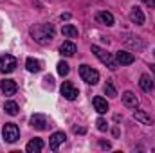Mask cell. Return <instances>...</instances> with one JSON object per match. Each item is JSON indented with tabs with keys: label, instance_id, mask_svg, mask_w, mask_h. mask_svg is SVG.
<instances>
[{
	"label": "cell",
	"instance_id": "ffe728a7",
	"mask_svg": "<svg viewBox=\"0 0 155 153\" xmlns=\"http://www.w3.org/2000/svg\"><path fill=\"white\" fill-rule=\"evenodd\" d=\"M61 33H63V36H67V38H78V27L74 25H63V29H61Z\"/></svg>",
	"mask_w": 155,
	"mask_h": 153
},
{
	"label": "cell",
	"instance_id": "4316f807",
	"mask_svg": "<svg viewBox=\"0 0 155 153\" xmlns=\"http://www.w3.org/2000/svg\"><path fill=\"white\" fill-rule=\"evenodd\" d=\"M99 144H101V148H107V150H108V148H110V142H105V141H101V142H99Z\"/></svg>",
	"mask_w": 155,
	"mask_h": 153
},
{
	"label": "cell",
	"instance_id": "d4e9b609",
	"mask_svg": "<svg viewBox=\"0 0 155 153\" xmlns=\"http://www.w3.org/2000/svg\"><path fill=\"white\" fill-rule=\"evenodd\" d=\"M96 124H97V130H99V132H107V128H108V124H107L105 119H97Z\"/></svg>",
	"mask_w": 155,
	"mask_h": 153
},
{
	"label": "cell",
	"instance_id": "7402d4cb",
	"mask_svg": "<svg viewBox=\"0 0 155 153\" xmlns=\"http://www.w3.org/2000/svg\"><path fill=\"white\" fill-rule=\"evenodd\" d=\"M105 94L107 96H110V97H116L117 96V92H116V86H114V83L108 79L107 81V85H105Z\"/></svg>",
	"mask_w": 155,
	"mask_h": 153
},
{
	"label": "cell",
	"instance_id": "5b68a950",
	"mask_svg": "<svg viewBox=\"0 0 155 153\" xmlns=\"http://www.w3.org/2000/svg\"><path fill=\"white\" fill-rule=\"evenodd\" d=\"M16 69V58L11 56V54H4L0 56V72L4 74H9Z\"/></svg>",
	"mask_w": 155,
	"mask_h": 153
},
{
	"label": "cell",
	"instance_id": "484cf974",
	"mask_svg": "<svg viewBox=\"0 0 155 153\" xmlns=\"http://www.w3.org/2000/svg\"><path fill=\"white\" fill-rule=\"evenodd\" d=\"M141 2H144L148 7H155V0H141Z\"/></svg>",
	"mask_w": 155,
	"mask_h": 153
},
{
	"label": "cell",
	"instance_id": "7a4b0ae2",
	"mask_svg": "<svg viewBox=\"0 0 155 153\" xmlns=\"http://www.w3.org/2000/svg\"><path fill=\"white\" fill-rule=\"evenodd\" d=\"M92 52L96 54V58L103 63V65H107L110 70H116L117 69V61L112 58V54L110 52H107L105 49H101L99 45H92Z\"/></svg>",
	"mask_w": 155,
	"mask_h": 153
},
{
	"label": "cell",
	"instance_id": "52a82bcc",
	"mask_svg": "<svg viewBox=\"0 0 155 153\" xmlns=\"http://www.w3.org/2000/svg\"><path fill=\"white\" fill-rule=\"evenodd\" d=\"M31 126L35 128V130H47L51 124H49V119L45 117L43 114H35V115H31Z\"/></svg>",
	"mask_w": 155,
	"mask_h": 153
},
{
	"label": "cell",
	"instance_id": "ac0fdd59",
	"mask_svg": "<svg viewBox=\"0 0 155 153\" xmlns=\"http://www.w3.org/2000/svg\"><path fill=\"white\" fill-rule=\"evenodd\" d=\"M134 119L139 121V122H143V124H146V126L153 124V122H152V117L146 114L144 110H135V112H134Z\"/></svg>",
	"mask_w": 155,
	"mask_h": 153
},
{
	"label": "cell",
	"instance_id": "277c9868",
	"mask_svg": "<svg viewBox=\"0 0 155 153\" xmlns=\"http://www.w3.org/2000/svg\"><path fill=\"white\" fill-rule=\"evenodd\" d=\"M2 133H4V141H7V142H16L20 139V130L15 122H5Z\"/></svg>",
	"mask_w": 155,
	"mask_h": 153
},
{
	"label": "cell",
	"instance_id": "7c38bea8",
	"mask_svg": "<svg viewBox=\"0 0 155 153\" xmlns=\"http://www.w3.org/2000/svg\"><path fill=\"white\" fill-rule=\"evenodd\" d=\"M0 88L4 92V96H13L18 86H16V83L13 79H4V81H0Z\"/></svg>",
	"mask_w": 155,
	"mask_h": 153
},
{
	"label": "cell",
	"instance_id": "cb8c5ba5",
	"mask_svg": "<svg viewBox=\"0 0 155 153\" xmlns=\"http://www.w3.org/2000/svg\"><path fill=\"white\" fill-rule=\"evenodd\" d=\"M69 70H71V69H69V65H67L65 61H60V63H58V74H60V76H67Z\"/></svg>",
	"mask_w": 155,
	"mask_h": 153
},
{
	"label": "cell",
	"instance_id": "9c48e42d",
	"mask_svg": "<svg viewBox=\"0 0 155 153\" xmlns=\"http://www.w3.org/2000/svg\"><path fill=\"white\" fill-rule=\"evenodd\" d=\"M123 105H124L126 108H137V106H139V99H137V96H135L134 92L126 90V92L123 94Z\"/></svg>",
	"mask_w": 155,
	"mask_h": 153
},
{
	"label": "cell",
	"instance_id": "4fadbf2b",
	"mask_svg": "<svg viewBox=\"0 0 155 153\" xmlns=\"http://www.w3.org/2000/svg\"><path fill=\"white\" fill-rule=\"evenodd\" d=\"M96 20L99 22V24H103V25H114V16H112V13H108V11H99L97 15H96Z\"/></svg>",
	"mask_w": 155,
	"mask_h": 153
},
{
	"label": "cell",
	"instance_id": "8992f818",
	"mask_svg": "<svg viewBox=\"0 0 155 153\" xmlns=\"http://www.w3.org/2000/svg\"><path fill=\"white\" fill-rule=\"evenodd\" d=\"M60 92H61V96H63L65 99H69V101H74L78 96H79V90H78L71 81H63V85H61Z\"/></svg>",
	"mask_w": 155,
	"mask_h": 153
},
{
	"label": "cell",
	"instance_id": "44dd1931",
	"mask_svg": "<svg viewBox=\"0 0 155 153\" xmlns=\"http://www.w3.org/2000/svg\"><path fill=\"white\" fill-rule=\"evenodd\" d=\"M4 110H5V114H9V115H16L18 114V105L15 101H5Z\"/></svg>",
	"mask_w": 155,
	"mask_h": 153
},
{
	"label": "cell",
	"instance_id": "30bf717a",
	"mask_svg": "<svg viewBox=\"0 0 155 153\" xmlns=\"http://www.w3.org/2000/svg\"><path fill=\"white\" fill-rule=\"evenodd\" d=\"M92 105H94V108H96L97 114H107V112H108V103H107V99L101 97V96H96V97L92 99Z\"/></svg>",
	"mask_w": 155,
	"mask_h": 153
},
{
	"label": "cell",
	"instance_id": "83f0119b",
	"mask_svg": "<svg viewBox=\"0 0 155 153\" xmlns=\"http://www.w3.org/2000/svg\"><path fill=\"white\" fill-rule=\"evenodd\" d=\"M74 133H85V128H74Z\"/></svg>",
	"mask_w": 155,
	"mask_h": 153
},
{
	"label": "cell",
	"instance_id": "5bb4252c",
	"mask_svg": "<svg viewBox=\"0 0 155 153\" xmlns=\"http://www.w3.org/2000/svg\"><path fill=\"white\" fill-rule=\"evenodd\" d=\"M139 86H141L143 92H152L153 86H155V83H153V79L148 76V74H143L141 79H139Z\"/></svg>",
	"mask_w": 155,
	"mask_h": 153
},
{
	"label": "cell",
	"instance_id": "f1b7e54d",
	"mask_svg": "<svg viewBox=\"0 0 155 153\" xmlns=\"http://www.w3.org/2000/svg\"><path fill=\"white\" fill-rule=\"evenodd\" d=\"M152 72L155 74V65H152Z\"/></svg>",
	"mask_w": 155,
	"mask_h": 153
},
{
	"label": "cell",
	"instance_id": "e0dca14e",
	"mask_svg": "<svg viewBox=\"0 0 155 153\" xmlns=\"http://www.w3.org/2000/svg\"><path fill=\"white\" fill-rule=\"evenodd\" d=\"M25 150H27V153H40L43 150V141H41V139H33V141H29L27 146H25Z\"/></svg>",
	"mask_w": 155,
	"mask_h": 153
},
{
	"label": "cell",
	"instance_id": "f546056e",
	"mask_svg": "<svg viewBox=\"0 0 155 153\" xmlns=\"http://www.w3.org/2000/svg\"><path fill=\"white\" fill-rule=\"evenodd\" d=\"M153 151H155V148H153Z\"/></svg>",
	"mask_w": 155,
	"mask_h": 153
},
{
	"label": "cell",
	"instance_id": "2e32d148",
	"mask_svg": "<svg viewBox=\"0 0 155 153\" xmlns=\"http://www.w3.org/2000/svg\"><path fill=\"white\" fill-rule=\"evenodd\" d=\"M74 52H76V45L72 41H63L61 43V47H60V54L61 56L71 58V56H74Z\"/></svg>",
	"mask_w": 155,
	"mask_h": 153
},
{
	"label": "cell",
	"instance_id": "8fae6325",
	"mask_svg": "<svg viewBox=\"0 0 155 153\" xmlns=\"http://www.w3.org/2000/svg\"><path fill=\"white\" fill-rule=\"evenodd\" d=\"M116 60H117V63H121V65H132V63L135 61V56H134L132 52L119 50V52L116 54Z\"/></svg>",
	"mask_w": 155,
	"mask_h": 153
},
{
	"label": "cell",
	"instance_id": "603a6c76",
	"mask_svg": "<svg viewBox=\"0 0 155 153\" xmlns=\"http://www.w3.org/2000/svg\"><path fill=\"white\" fill-rule=\"evenodd\" d=\"M134 38H135V40H132V36H128L124 41H126L130 47H134V49H143V47H144V43H143V41H139V40H137V36H134Z\"/></svg>",
	"mask_w": 155,
	"mask_h": 153
},
{
	"label": "cell",
	"instance_id": "3957f363",
	"mask_svg": "<svg viewBox=\"0 0 155 153\" xmlns=\"http://www.w3.org/2000/svg\"><path fill=\"white\" fill-rule=\"evenodd\" d=\"M79 76L88 85H97V81H99V72L96 69L88 67V65H81L79 67Z\"/></svg>",
	"mask_w": 155,
	"mask_h": 153
},
{
	"label": "cell",
	"instance_id": "6da1fadb",
	"mask_svg": "<svg viewBox=\"0 0 155 153\" xmlns=\"http://www.w3.org/2000/svg\"><path fill=\"white\" fill-rule=\"evenodd\" d=\"M31 38L40 45H49L54 38V27L51 24H36L29 29Z\"/></svg>",
	"mask_w": 155,
	"mask_h": 153
},
{
	"label": "cell",
	"instance_id": "d6986e66",
	"mask_svg": "<svg viewBox=\"0 0 155 153\" xmlns=\"http://www.w3.org/2000/svg\"><path fill=\"white\" fill-rule=\"evenodd\" d=\"M25 67H27L29 72H40L41 70V63H40L38 60H35V58H27Z\"/></svg>",
	"mask_w": 155,
	"mask_h": 153
},
{
	"label": "cell",
	"instance_id": "ba28073f",
	"mask_svg": "<svg viewBox=\"0 0 155 153\" xmlns=\"http://www.w3.org/2000/svg\"><path fill=\"white\" fill-rule=\"evenodd\" d=\"M65 133L63 132H56V133H52L51 135V139H49V148L52 150V151H56L58 148H60V144H63L65 142Z\"/></svg>",
	"mask_w": 155,
	"mask_h": 153
},
{
	"label": "cell",
	"instance_id": "9a60e30c",
	"mask_svg": "<svg viewBox=\"0 0 155 153\" xmlns=\"http://www.w3.org/2000/svg\"><path fill=\"white\" fill-rule=\"evenodd\" d=\"M130 20H132L134 24H137V25H143V24H144V13H143L139 7H132V11H130Z\"/></svg>",
	"mask_w": 155,
	"mask_h": 153
}]
</instances>
